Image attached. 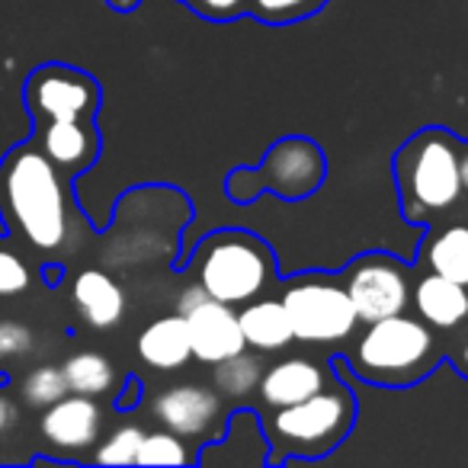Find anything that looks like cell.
<instances>
[{"label":"cell","mask_w":468,"mask_h":468,"mask_svg":"<svg viewBox=\"0 0 468 468\" xmlns=\"http://www.w3.org/2000/svg\"><path fill=\"white\" fill-rule=\"evenodd\" d=\"M176 312L186 318L189 346H193V356L202 359V363L215 366L248 346L234 305L212 299L202 286L183 289L180 302H176Z\"/></svg>","instance_id":"52a82bcc"},{"label":"cell","mask_w":468,"mask_h":468,"mask_svg":"<svg viewBox=\"0 0 468 468\" xmlns=\"http://www.w3.org/2000/svg\"><path fill=\"white\" fill-rule=\"evenodd\" d=\"M257 388H261V398L270 408H289V404L305 401L314 391L324 388V372H321L318 363L305 356H286L270 369H263Z\"/></svg>","instance_id":"5bb4252c"},{"label":"cell","mask_w":468,"mask_h":468,"mask_svg":"<svg viewBox=\"0 0 468 468\" xmlns=\"http://www.w3.org/2000/svg\"><path fill=\"white\" fill-rule=\"evenodd\" d=\"M459 170H462V193H468V144L459 154Z\"/></svg>","instance_id":"1f68e13d"},{"label":"cell","mask_w":468,"mask_h":468,"mask_svg":"<svg viewBox=\"0 0 468 468\" xmlns=\"http://www.w3.org/2000/svg\"><path fill=\"white\" fill-rule=\"evenodd\" d=\"M189 7L202 16H212V20H228V16L248 10V0H189Z\"/></svg>","instance_id":"83f0119b"},{"label":"cell","mask_w":468,"mask_h":468,"mask_svg":"<svg viewBox=\"0 0 468 468\" xmlns=\"http://www.w3.org/2000/svg\"><path fill=\"white\" fill-rule=\"evenodd\" d=\"M68 391L71 388H68L65 372H61L58 366H36V369L23 378V398H27V404H33V408H48V404H55L58 398H65Z\"/></svg>","instance_id":"603a6c76"},{"label":"cell","mask_w":468,"mask_h":468,"mask_svg":"<svg viewBox=\"0 0 468 468\" xmlns=\"http://www.w3.org/2000/svg\"><path fill=\"white\" fill-rule=\"evenodd\" d=\"M138 356L148 366L164 372H174L189 363L193 346H189V327L180 312L157 318L138 334Z\"/></svg>","instance_id":"ac0fdd59"},{"label":"cell","mask_w":468,"mask_h":468,"mask_svg":"<svg viewBox=\"0 0 468 468\" xmlns=\"http://www.w3.org/2000/svg\"><path fill=\"white\" fill-rule=\"evenodd\" d=\"M135 398H142V382H138V378H129V395L119 398V408H132Z\"/></svg>","instance_id":"f546056e"},{"label":"cell","mask_w":468,"mask_h":468,"mask_svg":"<svg viewBox=\"0 0 468 468\" xmlns=\"http://www.w3.org/2000/svg\"><path fill=\"white\" fill-rule=\"evenodd\" d=\"M427 267L468 286V225H452L436 234L427 248Z\"/></svg>","instance_id":"d6986e66"},{"label":"cell","mask_w":468,"mask_h":468,"mask_svg":"<svg viewBox=\"0 0 468 468\" xmlns=\"http://www.w3.org/2000/svg\"><path fill=\"white\" fill-rule=\"evenodd\" d=\"M350 366L356 376L376 385H410L423 378L440 359V346L427 321L398 312L369 321L353 340Z\"/></svg>","instance_id":"7a4b0ae2"},{"label":"cell","mask_w":468,"mask_h":468,"mask_svg":"<svg viewBox=\"0 0 468 468\" xmlns=\"http://www.w3.org/2000/svg\"><path fill=\"white\" fill-rule=\"evenodd\" d=\"M282 305L292 321V334L302 344H337L350 340L359 324L344 286L327 280H299L282 292Z\"/></svg>","instance_id":"8992f818"},{"label":"cell","mask_w":468,"mask_h":468,"mask_svg":"<svg viewBox=\"0 0 468 468\" xmlns=\"http://www.w3.org/2000/svg\"><path fill=\"white\" fill-rule=\"evenodd\" d=\"M455 366H459V369L468 376V334H465V337H462L459 350H455Z\"/></svg>","instance_id":"4dcf8cb0"},{"label":"cell","mask_w":468,"mask_h":468,"mask_svg":"<svg viewBox=\"0 0 468 468\" xmlns=\"http://www.w3.org/2000/svg\"><path fill=\"white\" fill-rule=\"evenodd\" d=\"M398 186L408 215L442 212L455 206L462 196L459 148L440 129L414 135L398 154Z\"/></svg>","instance_id":"5b68a950"},{"label":"cell","mask_w":468,"mask_h":468,"mask_svg":"<svg viewBox=\"0 0 468 468\" xmlns=\"http://www.w3.org/2000/svg\"><path fill=\"white\" fill-rule=\"evenodd\" d=\"M65 382L71 391L78 395H90V398H100L112 388V363L103 356V353H93V350H84V353H74L65 366Z\"/></svg>","instance_id":"ffe728a7"},{"label":"cell","mask_w":468,"mask_h":468,"mask_svg":"<svg viewBox=\"0 0 468 468\" xmlns=\"http://www.w3.org/2000/svg\"><path fill=\"white\" fill-rule=\"evenodd\" d=\"M241 331L248 346H254L257 353H280L295 340L292 321L282 305V299H250L244 302V308L238 312Z\"/></svg>","instance_id":"e0dca14e"},{"label":"cell","mask_w":468,"mask_h":468,"mask_svg":"<svg viewBox=\"0 0 468 468\" xmlns=\"http://www.w3.org/2000/svg\"><path fill=\"white\" fill-rule=\"evenodd\" d=\"M344 289H346V295H350L353 308H356L363 324L404 312L410 299L408 273H404L401 263L388 254L359 257L350 267V273H346Z\"/></svg>","instance_id":"9c48e42d"},{"label":"cell","mask_w":468,"mask_h":468,"mask_svg":"<svg viewBox=\"0 0 468 468\" xmlns=\"http://www.w3.org/2000/svg\"><path fill=\"white\" fill-rule=\"evenodd\" d=\"M16 420H20V410H16V404L10 401L7 395H0V433L14 430Z\"/></svg>","instance_id":"f1b7e54d"},{"label":"cell","mask_w":468,"mask_h":468,"mask_svg":"<svg viewBox=\"0 0 468 468\" xmlns=\"http://www.w3.org/2000/svg\"><path fill=\"white\" fill-rule=\"evenodd\" d=\"M199 286L225 305L257 299L273 280V254L248 231L208 234L193 257Z\"/></svg>","instance_id":"3957f363"},{"label":"cell","mask_w":468,"mask_h":468,"mask_svg":"<svg viewBox=\"0 0 468 468\" xmlns=\"http://www.w3.org/2000/svg\"><path fill=\"white\" fill-rule=\"evenodd\" d=\"M0 212L36 250H58L68 238V193L61 170L36 144L0 161Z\"/></svg>","instance_id":"6da1fadb"},{"label":"cell","mask_w":468,"mask_h":468,"mask_svg":"<svg viewBox=\"0 0 468 468\" xmlns=\"http://www.w3.org/2000/svg\"><path fill=\"white\" fill-rule=\"evenodd\" d=\"M33 346V331L16 321H0V359L20 356Z\"/></svg>","instance_id":"4316f807"},{"label":"cell","mask_w":468,"mask_h":468,"mask_svg":"<svg viewBox=\"0 0 468 468\" xmlns=\"http://www.w3.org/2000/svg\"><path fill=\"white\" fill-rule=\"evenodd\" d=\"M321 0H254V10L267 20H295L318 7Z\"/></svg>","instance_id":"484cf974"},{"label":"cell","mask_w":468,"mask_h":468,"mask_svg":"<svg viewBox=\"0 0 468 468\" xmlns=\"http://www.w3.org/2000/svg\"><path fill=\"white\" fill-rule=\"evenodd\" d=\"M151 410L164 423V430L183 436V440H206L221 423L218 395L202 385H174L154 398Z\"/></svg>","instance_id":"8fae6325"},{"label":"cell","mask_w":468,"mask_h":468,"mask_svg":"<svg viewBox=\"0 0 468 468\" xmlns=\"http://www.w3.org/2000/svg\"><path fill=\"white\" fill-rule=\"evenodd\" d=\"M27 106L36 122L52 119H93L100 87L90 74L68 65H42L27 80Z\"/></svg>","instance_id":"ba28073f"},{"label":"cell","mask_w":468,"mask_h":468,"mask_svg":"<svg viewBox=\"0 0 468 468\" xmlns=\"http://www.w3.org/2000/svg\"><path fill=\"white\" fill-rule=\"evenodd\" d=\"M71 299L78 305L80 318L87 321L90 327H116L125 314V292L110 273L103 270H84L78 273L71 289Z\"/></svg>","instance_id":"2e32d148"},{"label":"cell","mask_w":468,"mask_h":468,"mask_svg":"<svg viewBox=\"0 0 468 468\" xmlns=\"http://www.w3.org/2000/svg\"><path fill=\"white\" fill-rule=\"evenodd\" d=\"M39 125L36 148L61 170V174H80L100 154V135L93 129V119H52Z\"/></svg>","instance_id":"4fadbf2b"},{"label":"cell","mask_w":468,"mask_h":468,"mask_svg":"<svg viewBox=\"0 0 468 468\" xmlns=\"http://www.w3.org/2000/svg\"><path fill=\"white\" fill-rule=\"evenodd\" d=\"M250 180H257V189H273L286 199H299L314 193L324 180V154L308 138H286L270 151Z\"/></svg>","instance_id":"30bf717a"},{"label":"cell","mask_w":468,"mask_h":468,"mask_svg":"<svg viewBox=\"0 0 468 468\" xmlns=\"http://www.w3.org/2000/svg\"><path fill=\"white\" fill-rule=\"evenodd\" d=\"M189 459L193 455H189L183 436L170 433V430H157V433H144L135 465H186Z\"/></svg>","instance_id":"7402d4cb"},{"label":"cell","mask_w":468,"mask_h":468,"mask_svg":"<svg viewBox=\"0 0 468 468\" xmlns=\"http://www.w3.org/2000/svg\"><path fill=\"white\" fill-rule=\"evenodd\" d=\"M142 440H144V430L135 427V423H125V427L112 430V433L100 442L93 459L103 462V465H135Z\"/></svg>","instance_id":"cb8c5ba5"},{"label":"cell","mask_w":468,"mask_h":468,"mask_svg":"<svg viewBox=\"0 0 468 468\" xmlns=\"http://www.w3.org/2000/svg\"><path fill=\"white\" fill-rule=\"evenodd\" d=\"M414 305L420 321H427L430 327L452 331L468 321V286L430 270L414 286Z\"/></svg>","instance_id":"9a60e30c"},{"label":"cell","mask_w":468,"mask_h":468,"mask_svg":"<svg viewBox=\"0 0 468 468\" xmlns=\"http://www.w3.org/2000/svg\"><path fill=\"white\" fill-rule=\"evenodd\" d=\"M29 282H33V273L23 263V257L14 254L7 244H0V299L27 292Z\"/></svg>","instance_id":"d4e9b609"},{"label":"cell","mask_w":468,"mask_h":468,"mask_svg":"<svg viewBox=\"0 0 468 468\" xmlns=\"http://www.w3.org/2000/svg\"><path fill=\"white\" fill-rule=\"evenodd\" d=\"M110 7L112 10H122V14H125V10L138 7V0H110Z\"/></svg>","instance_id":"d6a6232c"},{"label":"cell","mask_w":468,"mask_h":468,"mask_svg":"<svg viewBox=\"0 0 468 468\" xmlns=\"http://www.w3.org/2000/svg\"><path fill=\"white\" fill-rule=\"evenodd\" d=\"M356 420V401L346 388H321L305 401H295L289 408H276V414L263 423L267 442H273L276 462L286 455L314 459L324 455L350 433Z\"/></svg>","instance_id":"277c9868"},{"label":"cell","mask_w":468,"mask_h":468,"mask_svg":"<svg viewBox=\"0 0 468 468\" xmlns=\"http://www.w3.org/2000/svg\"><path fill=\"white\" fill-rule=\"evenodd\" d=\"M100 423H103V410L97 408L90 395H78V391H68L65 398L42 408L39 417V430L46 442L61 452L90 449L100 440Z\"/></svg>","instance_id":"7c38bea8"},{"label":"cell","mask_w":468,"mask_h":468,"mask_svg":"<svg viewBox=\"0 0 468 468\" xmlns=\"http://www.w3.org/2000/svg\"><path fill=\"white\" fill-rule=\"evenodd\" d=\"M261 376H263V363L257 353H248L244 346L241 353H234V356L221 359L215 363V388L225 391L231 398H244L261 385Z\"/></svg>","instance_id":"44dd1931"}]
</instances>
